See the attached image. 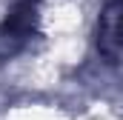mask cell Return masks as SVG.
Wrapping results in <instances>:
<instances>
[{
    "mask_svg": "<svg viewBox=\"0 0 123 120\" xmlns=\"http://www.w3.org/2000/svg\"><path fill=\"white\" fill-rule=\"evenodd\" d=\"M37 29V0H14L0 23V57L17 54Z\"/></svg>",
    "mask_w": 123,
    "mask_h": 120,
    "instance_id": "cell-1",
    "label": "cell"
}]
</instances>
